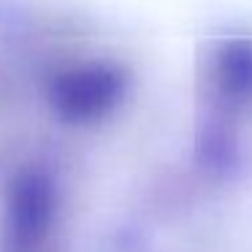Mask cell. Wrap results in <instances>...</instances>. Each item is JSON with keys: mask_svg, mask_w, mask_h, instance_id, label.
<instances>
[{"mask_svg": "<svg viewBox=\"0 0 252 252\" xmlns=\"http://www.w3.org/2000/svg\"><path fill=\"white\" fill-rule=\"evenodd\" d=\"M120 79L103 68L71 73L57 84V106L71 117H90L103 111L114 100Z\"/></svg>", "mask_w": 252, "mask_h": 252, "instance_id": "1", "label": "cell"}, {"mask_svg": "<svg viewBox=\"0 0 252 252\" xmlns=\"http://www.w3.org/2000/svg\"><path fill=\"white\" fill-rule=\"evenodd\" d=\"M222 79L239 93L252 90V49L233 46L228 55H222Z\"/></svg>", "mask_w": 252, "mask_h": 252, "instance_id": "3", "label": "cell"}, {"mask_svg": "<svg viewBox=\"0 0 252 252\" xmlns=\"http://www.w3.org/2000/svg\"><path fill=\"white\" fill-rule=\"evenodd\" d=\"M46 220H49V187L38 176H25L14 192V225L19 239H38L46 230Z\"/></svg>", "mask_w": 252, "mask_h": 252, "instance_id": "2", "label": "cell"}]
</instances>
